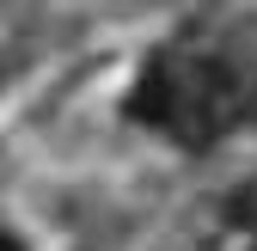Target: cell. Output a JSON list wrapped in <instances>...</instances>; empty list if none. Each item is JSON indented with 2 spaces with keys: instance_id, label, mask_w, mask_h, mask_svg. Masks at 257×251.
<instances>
[{
  "instance_id": "cell-1",
  "label": "cell",
  "mask_w": 257,
  "mask_h": 251,
  "mask_svg": "<svg viewBox=\"0 0 257 251\" xmlns=\"http://www.w3.org/2000/svg\"><path fill=\"white\" fill-rule=\"evenodd\" d=\"M239 110V74L208 55H147V68L128 92V116L147 129H166L184 147H208Z\"/></svg>"
},
{
  "instance_id": "cell-2",
  "label": "cell",
  "mask_w": 257,
  "mask_h": 251,
  "mask_svg": "<svg viewBox=\"0 0 257 251\" xmlns=\"http://www.w3.org/2000/svg\"><path fill=\"white\" fill-rule=\"evenodd\" d=\"M0 251H25V245H19V239H13V233H0Z\"/></svg>"
},
{
  "instance_id": "cell-3",
  "label": "cell",
  "mask_w": 257,
  "mask_h": 251,
  "mask_svg": "<svg viewBox=\"0 0 257 251\" xmlns=\"http://www.w3.org/2000/svg\"><path fill=\"white\" fill-rule=\"evenodd\" d=\"M251 251H257V245H251Z\"/></svg>"
}]
</instances>
